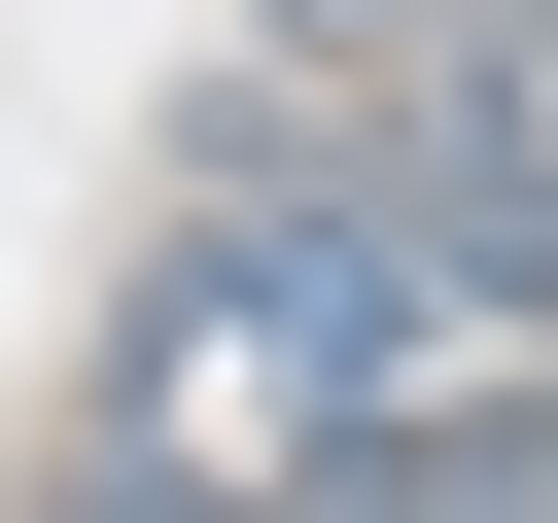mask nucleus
Segmentation results:
<instances>
[{"label": "nucleus", "instance_id": "nucleus-2", "mask_svg": "<svg viewBox=\"0 0 558 523\" xmlns=\"http://www.w3.org/2000/svg\"><path fill=\"white\" fill-rule=\"evenodd\" d=\"M279 488H314V523H558V349H488V384H384V418H314Z\"/></svg>", "mask_w": 558, "mask_h": 523}, {"label": "nucleus", "instance_id": "nucleus-1", "mask_svg": "<svg viewBox=\"0 0 558 523\" xmlns=\"http://www.w3.org/2000/svg\"><path fill=\"white\" fill-rule=\"evenodd\" d=\"M384 384H488V314L349 209V174H209V244L140 279V418H244V453H314V418H384Z\"/></svg>", "mask_w": 558, "mask_h": 523}]
</instances>
